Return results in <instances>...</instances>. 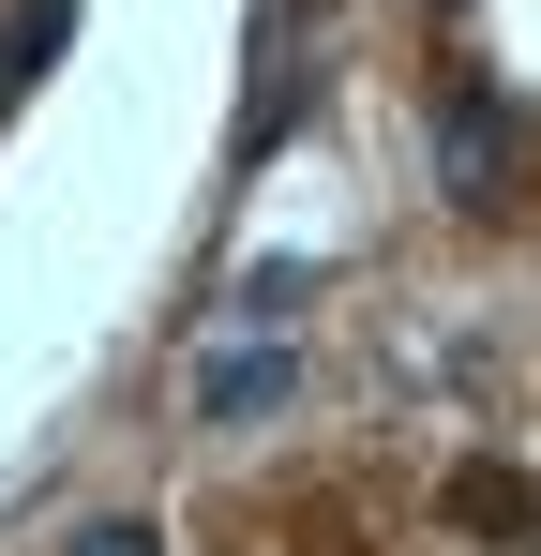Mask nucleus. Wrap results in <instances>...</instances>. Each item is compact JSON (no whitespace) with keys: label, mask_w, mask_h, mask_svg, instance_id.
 <instances>
[{"label":"nucleus","mask_w":541,"mask_h":556,"mask_svg":"<svg viewBox=\"0 0 541 556\" xmlns=\"http://www.w3.org/2000/svg\"><path fill=\"white\" fill-rule=\"evenodd\" d=\"M76 556H166L151 527H76Z\"/></svg>","instance_id":"20e7f679"},{"label":"nucleus","mask_w":541,"mask_h":556,"mask_svg":"<svg viewBox=\"0 0 541 556\" xmlns=\"http://www.w3.org/2000/svg\"><path fill=\"white\" fill-rule=\"evenodd\" d=\"M196 406H211V421H256V406H286V362H270V346H241V362L196 376Z\"/></svg>","instance_id":"f03ea898"},{"label":"nucleus","mask_w":541,"mask_h":556,"mask_svg":"<svg viewBox=\"0 0 541 556\" xmlns=\"http://www.w3.org/2000/svg\"><path fill=\"white\" fill-rule=\"evenodd\" d=\"M451 511H466V527H481V542H527V481H512V466H466V481H451Z\"/></svg>","instance_id":"7ed1b4c3"},{"label":"nucleus","mask_w":541,"mask_h":556,"mask_svg":"<svg viewBox=\"0 0 541 556\" xmlns=\"http://www.w3.org/2000/svg\"><path fill=\"white\" fill-rule=\"evenodd\" d=\"M512 166H527V136H512V105H496V91H466V105L437 121V181L496 211V195H512Z\"/></svg>","instance_id":"f257e3e1"}]
</instances>
